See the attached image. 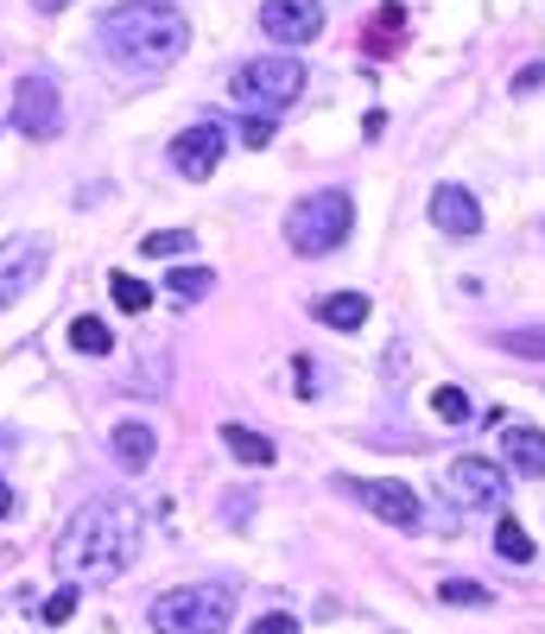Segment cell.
Segmentation results:
<instances>
[{
  "label": "cell",
  "instance_id": "10",
  "mask_svg": "<svg viewBox=\"0 0 545 634\" xmlns=\"http://www.w3.org/2000/svg\"><path fill=\"white\" fill-rule=\"evenodd\" d=\"M444 488H450L457 508H488V501H501L508 476H501V463H488V457H457L450 476H444Z\"/></svg>",
  "mask_w": 545,
  "mask_h": 634
},
{
  "label": "cell",
  "instance_id": "12",
  "mask_svg": "<svg viewBox=\"0 0 545 634\" xmlns=\"http://www.w3.org/2000/svg\"><path fill=\"white\" fill-rule=\"evenodd\" d=\"M432 223H437V235H450V241H475V235H482V203H475L463 185H437L432 190Z\"/></svg>",
  "mask_w": 545,
  "mask_h": 634
},
{
  "label": "cell",
  "instance_id": "11",
  "mask_svg": "<svg viewBox=\"0 0 545 634\" xmlns=\"http://www.w3.org/2000/svg\"><path fill=\"white\" fill-rule=\"evenodd\" d=\"M222 147H228V134H222L216 121H197V127H184L178 140H172V165H178L190 185H203L222 165Z\"/></svg>",
  "mask_w": 545,
  "mask_h": 634
},
{
  "label": "cell",
  "instance_id": "26",
  "mask_svg": "<svg viewBox=\"0 0 545 634\" xmlns=\"http://www.w3.org/2000/svg\"><path fill=\"white\" fill-rule=\"evenodd\" d=\"M76 597H83V591H58V597L45 602V609H38V616H45V622H51V629H64V622H71V616H76Z\"/></svg>",
  "mask_w": 545,
  "mask_h": 634
},
{
  "label": "cell",
  "instance_id": "18",
  "mask_svg": "<svg viewBox=\"0 0 545 634\" xmlns=\"http://www.w3.org/2000/svg\"><path fill=\"white\" fill-rule=\"evenodd\" d=\"M165 286H172V299H178V304H197V299H210L216 273H210V266H178V273L165 279Z\"/></svg>",
  "mask_w": 545,
  "mask_h": 634
},
{
  "label": "cell",
  "instance_id": "29",
  "mask_svg": "<svg viewBox=\"0 0 545 634\" xmlns=\"http://www.w3.org/2000/svg\"><path fill=\"white\" fill-rule=\"evenodd\" d=\"M513 89H520V96H533V89H545V64H527V71L513 76Z\"/></svg>",
  "mask_w": 545,
  "mask_h": 634
},
{
  "label": "cell",
  "instance_id": "2",
  "mask_svg": "<svg viewBox=\"0 0 545 634\" xmlns=\"http://www.w3.org/2000/svg\"><path fill=\"white\" fill-rule=\"evenodd\" d=\"M102 51H109L121 71L134 76H159L172 71L184 58V45H190V26H184V13H172L165 0H121L102 13Z\"/></svg>",
  "mask_w": 545,
  "mask_h": 634
},
{
  "label": "cell",
  "instance_id": "5",
  "mask_svg": "<svg viewBox=\"0 0 545 634\" xmlns=\"http://www.w3.org/2000/svg\"><path fill=\"white\" fill-rule=\"evenodd\" d=\"M235 622V591L228 584H190V591H165L152 602V629L159 634H222Z\"/></svg>",
  "mask_w": 545,
  "mask_h": 634
},
{
  "label": "cell",
  "instance_id": "27",
  "mask_svg": "<svg viewBox=\"0 0 545 634\" xmlns=\"http://www.w3.org/2000/svg\"><path fill=\"white\" fill-rule=\"evenodd\" d=\"M400 7H381V13H374V38H368V45H374V51H381V45H394V33H400Z\"/></svg>",
  "mask_w": 545,
  "mask_h": 634
},
{
  "label": "cell",
  "instance_id": "30",
  "mask_svg": "<svg viewBox=\"0 0 545 634\" xmlns=\"http://www.w3.org/2000/svg\"><path fill=\"white\" fill-rule=\"evenodd\" d=\"M13 514V488H7V476H0V521Z\"/></svg>",
  "mask_w": 545,
  "mask_h": 634
},
{
  "label": "cell",
  "instance_id": "15",
  "mask_svg": "<svg viewBox=\"0 0 545 634\" xmlns=\"http://www.w3.org/2000/svg\"><path fill=\"white\" fill-rule=\"evenodd\" d=\"M222 445H228V457H241V463H255V470H267L280 450H273V438L267 432H255V425H222Z\"/></svg>",
  "mask_w": 545,
  "mask_h": 634
},
{
  "label": "cell",
  "instance_id": "6",
  "mask_svg": "<svg viewBox=\"0 0 545 634\" xmlns=\"http://www.w3.org/2000/svg\"><path fill=\"white\" fill-rule=\"evenodd\" d=\"M58 127H64L58 83L45 71L20 76V89H13V134H26V140H58Z\"/></svg>",
  "mask_w": 545,
  "mask_h": 634
},
{
  "label": "cell",
  "instance_id": "1",
  "mask_svg": "<svg viewBox=\"0 0 545 634\" xmlns=\"http://www.w3.org/2000/svg\"><path fill=\"white\" fill-rule=\"evenodd\" d=\"M134 546H140V514L127 508V501H89L71 526H64V539H58V577L71 584V591H102L114 584L127 564H134Z\"/></svg>",
  "mask_w": 545,
  "mask_h": 634
},
{
  "label": "cell",
  "instance_id": "20",
  "mask_svg": "<svg viewBox=\"0 0 545 634\" xmlns=\"http://www.w3.org/2000/svg\"><path fill=\"white\" fill-rule=\"evenodd\" d=\"M109 293H114V304H121V311H134V318L152 304V286L134 279V273H109Z\"/></svg>",
  "mask_w": 545,
  "mask_h": 634
},
{
  "label": "cell",
  "instance_id": "19",
  "mask_svg": "<svg viewBox=\"0 0 545 634\" xmlns=\"http://www.w3.org/2000/svg\"><path fill=\"white\" fill-rule=\"evenodd\" d=\"M495 552H501L508 564H533V539H527V526L501 521V526H495Z\"/></svg>",
  "mask_w": 545,
  "mask_h": 634
},
{
  "label": "cell",
  "instance_id": "25",
  "mask_svg": "<svg viewBox=\"0 0 545 634\" xmlns=\"http://www.w3.org/2000/svg\"><path fill=\"white\" fill-rule=\"evenodd\" d=\"M235 134H241V147H267V140H273V114H248V121H241V127H235Z\"/></svg>",
  "mask_w": 545,
  "mask_h": 634
},
{
  "label": "cell",
  "instance_id": "21",
  "mask_svg": "<svg viewBox=\"0 0 545 634\" xmlns=\"http://www.w3.org/2000/svg\"><path fill=\"white\" fill-rule=\"evenodd\" d=\"M437 602H457V609H488V591L470 584V577H444L437 584Z\"/></svg>",
  "mask_w": 545,
  "mask_h": 634
},
{
  "label": "cell",
  "instance_id": "16",
  "mask_svg": "<svg viewBox=\"0 0 545 634\" xmlns=\"http://www.w3.org/2000/svg\"><path fill=\"white\" fill-rule=\"evenodd\" d=\"M318 318H324L330 331H362L368 324V299L362 293H330V299H318Z\"/></svg>",
  "mask_w": 545,
  "mask_h": 634
},
{
  "label": "cell",
  "instance_id": "22",
  "mask_svg": "<svg viewBox=\"0 0 545 634\" xmlns=\"http://www.w3.org/2000/svg\"><path fill=\"white\" fill-rule=\"evenodd\" d=\"M190 241H197V235H184V228H159V235H146L140 248L152 261H172V254H190Z\"/></svg>",
  "mask_w": 545,
  "mask_h": 634
},
{
  "label": "cell",
  "instance_id": "13",
  "mask_svg": "<svg viewBox=\"0 0 545 634\" xmlns=\"http://www.w3.org/2000/svg\"><path fill=\"white\" fill-rule=\"evenodd\" d=\"M109 450H114V463H121V470H146L159 445H152V425H140V419H121V425L109 432Z\"/></svg>",
  "mask_w": 545,
  "mask_h": 634
},
{
  "label": "cell",
  "instance_id": "4",
  "mask_svg": "<svg viewBox=\"0 0 545 634\" xmlns=\"http://www.w3.org/2000/svg\"><path fill=\"white\" fill-rule=\"evenodd\" d=\"M228 96H235V109H248V114H280V109H292V102L305 96V64L286 58V51L248 58V64H235Z\"/></svg>",
  "mask_w": 545,
  "mask_h": 634
},
{
  "label": "cell",
  "instance_id": "9",
  "mask_svg": "<svg viewBox=\"0 0 545 634\" xmlns=\"http://www.w3.org/2000/svg\"><path fill=\"white\" fill-rule=\"evenodd\" d=\"M336 488H349L368 514H381V521L400 526V533L419 526V495H412L406 483H362V476H336Z\"/></svg>",
  "mask_w": 545,
  "mask_h": 634
},
{
  "label": "cell",
  "instance_id": "24",
  "mask_svg": "<svg viewBox=\"0 0 545 634\" xmlns=\"http://www.w3.org/2000/svg\"><path fill=\"white\" fill-rule=\"evenodd\" d=\"M432 407H437V419H444V425H463V419H470V400H463V387H437Z\"/></svg>",
  "mask_w": 545,
  "mask_h": 634
},
{
  "label": "cell",
  "instance_id": "23",
  "mask_svg": "<svg viewBox=\"0 0 545 634\" xmlns=\"http://www.w3.org/2000/svg\"><path fill=\"white\" fill-rule=\"evenodd\" d=\"M508 356H533V362H545V324L540 331H508V336H495Z\"/></svg>",
  "mask_w": 545,
  "mask_h": 634
},
{
  "label": "cell",
  "instance_id": "3",
  "mask_svg": "<svg viewBox=\"0 0 545 634\" xmlns=\"http://www.w3.org/2000/svg\"><path fill=\"white\" fill-rule=\"evenodd\" d=\"M349 223H356L349 190H311V197H298V203L286 210V248L292 254H305V261L336 254V248L349 241Z\"/></svg>",
  "mask_w": 545,
  "mask_h": 634
},
{
  "label": "cell",
  "instance_id": "31",
  "mask_svg": "<svg viewBox=\"0 0 545 634\" xmlns=\"http://www.w3.org/2000/svg\"><path fill=\"white\" fill-rule=\"evenodd\" d=\"M38 13H64V7H71V0H33Z\"/></svg>",
  "mask_w": 545,
  "mask_h": 634
},
{
  "label": "cell",
  "instance_id": "14",
  "mask_svg": "<svg viewBox=\"0 0 545 634\" xmlns=\"http://www.w3.org/2000/svg\"><path fill=\"white\" fill-rule=\"evenodd\" d=\"M508 463L520 470V476H545V432H533V425H508Z\"/></svg>",
  "mask_w": 545,
  "mask_h": 634
},
{
  "label": "cell",
  "instance_id": "8",
  "mask_svg": "<svg viewBox=\"0 0 545 634\" xmlns=\"http://www.w3.org/2000/svg\"><path fill=\"white\" fill-rule=\"evenodd\" d=\"M260 33L273 45H311L324 33V7L318 0H260Z\"/></svg>",
  "mask_w": 545,
  "mask_h": 634
},
{
  "label": "cell",
  "instance_id": "17",
  "mask_svg": "<svg viewBox=\"0 0 545 634\" xmlns=\"http://www.w3.org/2000/svg\"><path fill=\"white\" fill-rule=\"evenodd\" d=\"M71 349H83V356H109L114 331L102 324V318H71Z\"/></svg>",
  "mask_w": 545,
  "mask_h": 634
},
{
  "label": "cell",
  "instance_id": "7",
  "mask_svg": "<svg viewBox=\"0 0 545 634\" xmlns=\"http://www.w3.org/2000/svg\"><path fill=\"white\" fill-rule=\"evenodd\" d=\"M45 261H51V241H45V235H7V241H0V311L33 293V279L45 273Z\"/></svg>",
  "mask_w": 545,
  "mask_h": 634
},
{
  "label": "cell",
  "instance_id": "28",
  "mask_svg": "<svg viewBox=\"0 0 545 634\" xmlns=\"http://www.w3.org/2000/svg\"><path fill=\"white\" fill-rule=\"evenodd\" d=\"M248 634H298V622H292L286 609H273V616H260V622H255Z\"/></svg>",
  "mask_w": 545,
  "mask_h": 634
}]
</instances>
